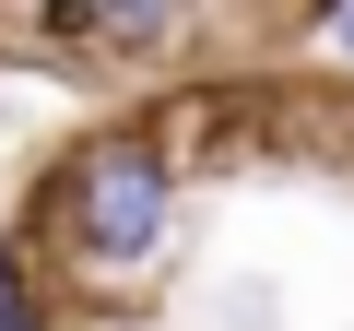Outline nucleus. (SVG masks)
<instances>
[{
  "mask_svg": "<svg viewBox=\"0 0 354 331\" xmlns=\"http://www.w3.org/2000/svg\"><path fill=\"white\" fill-rule=\"evenodd\" d=\"M177 202H189V154L153 118H95L48 154V178H24V249L71 296H118L177 249Z\"/></svg>",
  "mask_w": 354,
  "mask_h": 331,
  "instance_id": "1",
  "label": "nucleus"
},
{
  "mask_svg": "<svg viewBox=\"0 0 354 331\" xmlns=\"http://www.w3.org/2000/svg\"><path fill=\"white\" fill-rule=\"evenodd\" d=\"M0 331H71V307H59V272L24 249V225H0Z\"/></svg>",
  "mask_w": 354,
  "mask_h": 331,
  "instance_id": "2",
  "label": "nucleus"
},
{
  "mask_svg": "<svg viewBox=\"0 0 354 331\" xmlns=\"http://www.w3.org/2000/svg\"><path fill=\"white\" fill-rule=\"evenodd\" d=\"M307 48H319V60L354 83V0H342V12H307Z\"/></svg>",
  "mask_w": 354,
  "mask_h": 331,
  "instance_id": "3",
  "label": "nucleus"
}]
</instances>
